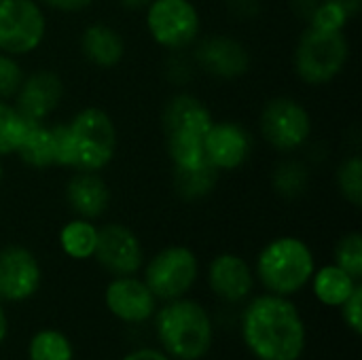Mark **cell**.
Returning a JSON list of instances; mask_svg holds the SVG:
<instances>
[{
  "label": "cell",
  "mask_w": 362,
  "mask_h": 360,
  "mask_svg": "<svg viewBox=\"0 0 362 360\" xmlns=\"http://www.w3.org/2000/svg\"><path fill=\"white\" fill-rule=\"evenodd\" d=\"M42 284V267L25 246H6L0 250V301L23 303L32 299Z\"/></svg>",
  "instance_id": "7c38bea8"
},
{
  "label": "cell",
  "mask_w": 362,
  "mask_h": 360,
  "mask_svg": "<svg viewBox=\"0 0 362 360\" xmlns=\"http://www.w3.org/2000/svg\"><path fill=\"white\" fill-rule=\"evenodd\" d=\"M95 261L104 272L115 276H136L144 265V248L138 236L119 223H108L98 229L93 250Z\"/></svg>",
  "instance_id": "8fae6325"
},
{
  "label": "cell",
  "mask_w": 362,
  "mask_h": 360,
  "mask_svg": "<svg viewBox=\"0 0 362 360\" xmlns=\"http://www.w3.org/2000/svg\"><path fill=\"white\" fill-rule=\"evenodd\" d=\"M252 149V134L235 121H212L204 138L206 161L218 172L242 168L250 159Z\"/></svg>",
  "instance_id": "5bb4252c"
},
{
  "label": "cell",
  "mask_w": 362,
  "mask_h": 360,
  "mask_svg": "<svg viewBox=\"0 0 362 360\" xmlns=\"http://www.w3.org/2000/svg\"><path fill=\"white\" fill-rule=\"evenodd\" d=\"M13 98H15V108L25 119L34 123H42L59 106L64 98V83L51 70H36L23 76Z\"/></svg>",
  "instance_id": "2e32d148"
},
{
  "label": "cell",
  "mask_w": 362,
  "mask_h": 360,
  "mask_svg": "<svg viewBox=\"0 0 362 360\" xmlns=\"http://www.w3.org/2000/svg\"><path fill=\"white\" fill-rule=\"evenodd\" d=\"M125 8H132V11H138V8H146L153 0H119Z\"/></svg>",
  "instance_id": "d590c367"
},
{
  "label": "cell",
  "mask_w": 362,
  "mask_h": 360,
  "mask_svg": "<svg viewBox=\"0 0 362 360\" xmlns=\"http://www.w3.org/2000/svg\"><path fill=\"white\" fill-rule=\"evenodd\" d=\"M6 337H8V316H6L4 303L0 301V346L6 342Z\"/></svg>",
  "instance_id": "e575fe53"
},
{
  "label": "cell",
  "mask_w": 362,
  "mask_h": 360,
  "mask_svg": "<svg viewBox=\"0 0 362 360\" xmlns=\"http://www.w3.org/2000/svg\"><path fill=\"white\" fill-rule=\"evenodd\" d=\"M32 125L34 121L25 119L15 108V104H6V100H0V157L15 155Z\"/></svg>",
  "instance_id": "d4e9b609"
},
{
  "label": "cell",
  "mask_w": 362,
  "mask_h": 360,
  "mask_svg": "<svg viewBox=\"0 0 362 360\" xmlns=\"http://www.w3.org/2000/svg\"><path fill=\"white\" fill-rule=\"evenodd\" d=\"M227 2L238 17H252L259 11V0H227Z\"/></svg>",
  "instance_id": "d6a6232c"
},
{
  "label": "cell",
  "mask_w": 362,
  "mask_h": 360,
  "mask_svg": "<svg viewBox=\"0 0 362 360\" xmlns=\"http://www.w3.org/2000/svg\"><path fill=\"white\" fill-rule=\"evenodd\" d=\"M47 6L55 8V11H64V13H74V11H83L87 8L93 0H42Z\"/></svg>",
  "instance_id": "4dcf8cb0"
},
{
  "label": "cell",
  "mask_w": 362,
  "mask_h": 360,
  "mask_svg": "<svg viewBox=\"0 0 362 360\" xmlns=\"http://www.w3.org/2000/svg\"><path fill=\"white\" fill-rule=\"evenodd\" d=\"M195 59L202 70L218 79H235L248 72L250 55L242 42L231 36L214 34L204 38L195 49Z\"/></svg>",
  "instance_id": "e0dca14e"
},
{
  "label": "cell",
  "mask_w": 362,
  "mask_h": 360,
  "mask_svg": "<svg viewBox=\"0 0 362 360\" xmlns=\"http://www.w3.org/2000/svg\"><path fill=\"white\" fill-rule=\"evenodd\" d=\"M261 134L276 151H295L310 140L312 117L293 98H274L261 112Z\"/></svg>",
  "instance_id": "30bf717a"
},
{
  "label": "cell",
  "mask_w": 362,
  "mask_h": 360,
  "mask_svg": "<svg viewBox=\"0 0 362 360\" xmlns=\"http://www.w3.org/2000/svg\"><path fill=\"white\" fill-rule=\"evenodd\" d=\"M212 125L210 108L191 93H176L163 108V132L174 168H195L206 161L204 138Z\"/></svg>",
  "instance_id": "5b68a950"
},
{
  "label": "cell",
  "mask_w": 362,
  "mask_h": 360,
  "mask_svg": "<svg viewBox=\"0 0 362 360\" xmlns=\"http://www.w3.org/2000/svg\"><path fill=\"white\" fill-rule=\"evenodd\" d=\"M81 51L98 68H112L123 59L125 42L121 34L106 23H91L81 36Z\"/></svg>",
  "instance_id": "d6986e66"
},
{
  "label": "cell",
  "mask_w": 362,
  "mask_h": 360,
  "mask_svg": "<svg viewBox=\"0 0 362 360\" xmlns=\"http://www.w3.org/2000/svg\"><path fill=\"white\" fill-rule=\"evenodd\" d=\"M0 182H2V163H0Z\"/></svg>",
  "instance_id": "8d00e7d4"
},
{
  "label": "cell",
  "mask_w": 362,
  "mask_h": 360,
  "mask_svg": "<svg viewBox=\"0 0 362 360\" xmlns=\"http://www.w3.org/2000/svg\"><path fill=\"white\" fill-rule=\"evenodd\" d=\"M59 248L74 261H87L93 257L98 242V227L87 219H74L59 231Z\"/></svg>",
  "instance_id": "603a6c76"
},
{
  "label": "cell",
  "mask_w": 362,
  "mask_h": 360,
  "mask_svg": "<svg viewBox=\"0 0 362 360\" xmlns=\"http://www.w3.org/2000/svg\"><path fill=\"white\" fill-rule=\"evenodd\" d=\"M350 45L344 30H325L310 25L295 49V70L310 85L333 81L346 66Z\"/></svg>",
  "instance_id": "8992f818"
},
{
  "label": "cell",
  "mask_w": 362,
  "mask_h": 360,
  "mask_svg": "<svg viewBox=\"0 0 362 360\" xmlns=\"http://www.w3.org/2000/svg\"><path fill=\"white\" fill-rule=\"evenodd\" d=\"M316 272L312 248L293 236H282L265 244L257 257L255 278L267 293L293 297L301 293Z\"/></svg>",
  "instance_id": "277c9868"
},
{
  "label": "cell",
  "mask_w": 362,
  "mask_h": 360,
  "mask_svg": "<svg viewBox=\"0 0 362 360\" xmlns=\"http://www.w3.org/2000/svg\"><path fill=\"white\" fill-rule=\"evenodd\" d=\"M208 286L216 299L223 303H242L255 291V269L233 252H223L214 257L208 265Z\"/></svg>",
  "instance_id": "9a60e30c"
},
{
  "label": "cell",
  "mask_w": 362,
  "mask_h": 360,
  "mask_svg": "<svg viewBox=\"0 0 362 360\" xmlns=\"http://www.w3.org/2000/svg\"><path fill=\"white\" fill-rule=\"evenodd\" d=\"M119 360H172L170 356H165L159 348H136L132 352H127L125 356H121Z\"/></svg>",
  "instance_id": "1f68e13d"
},
{
  "label": "cell",
  "mask_w": 362,
  "mask_h": 360,
  "mask_svg": "<svg viewBox=\"0 0 362 360\" xmlns=\"http://www.w3.org/2000/svg\"><path fill=\"white\" fill-rule=\"evenodd\" d=\"M15 155H19V159L30 168L40 170L57 166V138L53 125L34 123Z\"/></svg>",
  "instance_id": "44dd1931"
},
{
  "label": "cell",
  "mask_w": 362,
  "mask_h": 360,
  "mask_svg": "<svg viewBox=\"0 0 362 360\" xmlns=\"http://www.w3.org/2000/svg\"><path fill=\"white\" fill-rule=\"evenodd\" d=\"M104 303L123 325H144L159 308L157 297L138 276H115L104 291Z\"/></svg>",
  "instance_id": "4fadbf2b"
},
{
  "label": "cell",
  "mask_w": 362,
  "mask_h": 360,
  "mask_svg": "<svg viewBox=\"0 0 362 360\" xmlns=\"http://www.w3.org/2000/svg\"><path fill=\"white\" fill-rule=\"evenodd\" d=\"M240 335L257 360H301L308 348L305 320L291 301L274 293L252 297L240 318Z\"/></svg>",
  "instance_id": "6da1fadb"
},
{
  "label": "cell",
  "mask_w": 362,
  "mask_h": 360,
  "mask_svg": "<svg viewBox=\"0 0 362 360\" xmlns=\"http://www.w3.org/2000/svg\"><path fill=\"white\" fill-rule=\"evenodd\" d=\"M159 350L172 360L206 359L214 344L210 312L189 297L165 301L153 316Z\"/></svg>",
  "instance_id": "3957f363"
},
{
  "label": "cell",
  "mask_w": 362,
  "mask_h": 360,
  "mask_svg": "<svg viewBox=\"0 0 362 360\" xmlns=\"http://www.w3.org/2000/svg\"><path fill=\"white\" fill-rule=\"evenodd\" d=\"M146 28L157 45L180 51L197 40L202 21L191 0H153L146 6Z\"/></svg>",
  "instance_id": "ba28073f"
},
{
  "label": "cell",
  "mask_w": 362,
  "mask_h": 360,
  "mask_svg": "<svg viewBox=\"0 0 362 360\" xmlns=\"http://www.w3.org/2000/svg\"><path fill=\"white\" fill-rule=\"evenodd\" d=\"M272 185L278 195H282L286 199H295L305 193V189L310 185V172L301 161L288 159V161H282L276 166Z\"/></svg>",
  "instance_id": "484cf974"
},
{
  "label": "cell",
  "mask_w": 362,
  "mask_h": 360,
  "mask_svg": "<svg viewBox=\"0 0 362 360\" xmlns=\"http://www.w3.org/2000/svg\"><path fill=\"white\" fill-rule=\"evenodd\" d=\"M199 276L197 255L187 246H168L144 265V282L159 303L187 297Z\"/></svg>",
  "instance_id": "52a82bcc"
},
{
  "label": "cell",
  "mask_w": 362,
  "mask_h": 360,
  "mask_svg": "<svg viewBox=\"0 0 362 360\" xmlns=\"http://www.w3.org/2000/svg\"><path fill=\"white\" fill-rule=\"evenodd\" d=\"M337 187L346 202L354 208L362 204V161L358 155L348 157L337 170Z\"/></svg>",
  "instance_id": "4316f807"
},
{
  "label": "cell",
  "mask_w": 362,
  "mask_h": 360,
  "mask_svg": "<svg viewBox=\"0 0 362 360\" xmlns=\"http://www.w3.org/2000/svg\"><path fill=\"white\" fill-rule=\"evenodd\" d=\"M331 2H335L346 15H348V19L350 17H354L358 11H361V4H362V0H331Z\"/></svg>",
  "instance_id": "836d02e7"
},
{
  "label": "cell",
  "mask_w": 362,
  "mask_h": 360,
  "mask_svg": "<svg viewBox=\"0 0 362 360\" xmlns=\"http://www.w3.org/2000/svg\"><path fill=\"white\" fill-rule=\"evenodd\" d=\"M47 32L42 8L34 0H0V51L28 55L40 47Z\"/></svg>",
  "instance_id": "9c48e42d"
},
{
  "label": "cell",
  "mask_w": 362,
  "mask_h": 360,
  "mask_svg": "<svg viewBox=\"0 0 362 360\" xmlns=\"http://www.w3.org/2000/svg\"><path fill=\"white\" fill-rule=\"evenodd\" d=\"M66 202L78 219L93 221L102 216L110 204L108 185L95 172L78 170L66 185Z\"/></svg>",
  "instance_id": "ac0fdd59"
},
{
  "label": "cell",
  "mask_w": 362,
  "mask_h": 360,
  "mask_svg": "<svg viewBox=\"0 0 362 360\" xmlns=\"http://www.w3.org/2000/svg\"><path fill=\"white\" fill-rule=\"evenodd\" d=\"M57 138V166L83 172H100L117 151V129L108 112L89 106L78 110L70 123L53 125Z\"/></svg>",
  "instance_id": "7a4b0ae2"
},
{
  "label": "cell",
  "mask_w": 362,
  "mask_h": 360,
  "mask_svg": "<svg viewBox=\"0 0 362 360\" xmlns=\"http://www.w3.org/2000/svg\"><path fill=\"white\" fill-rule=\"evenodd\" d=\"M341 312V320L346 323V327L354 333L361 335L362 331V286L358 284L354 289V293L344 301V306L339 308Z\"/></svg>",
  "instance_id": "f546056e"
},
{
  "label": "cell",
  "mask_w": 362,
  "mask_h": 360,
  "mask_svg": "<svg viewBox=\"0 0 362 360\" xmlns=\"http://www.w3.org/2000/svg\"><path fill=\"white\" fill-rule=\"evenodd\" d=\"M310 284H312V293L318 303H322L325 308L339 310L361 282L354 280L348 272H344L341 267H337L333 263V265H325L320 269L316 267Z\"/></svg>",
  "instance_id": "ffe728a7"
},
{
  "label": "cell",
  "mask_w": 362,
  "mask_h": 360,
  "mask_svg": "<svg viewBox=\"0 0 362 360\" xmlns=\"http://www.w3.org/2000/svg\"><path fill=\"white\" fill-rule=\"evenodd\" d=\"M23 81V70L15 62L13 55H6L0 51V100H8L15 95Z\"/></svg>",
  "instance_id": "f1b7e54d"
},
{
  "label": "cell",
  "mask_w": 362,
  "mask_h": 360,
  "mask_svg": "<svg viewBox=\"0 0 362 360\" xmlns=\"http://www.w3.org/2000/svg\"><path fill=\"white\" fill-rule=\"evenodd\" d=\"M174 191L185 202H195L210 195L218 180V170L210 163H202L195 168H174L172 172Z\"/></svg>",
  "instance_id": "7402d4cb"
},
{
  "label": "cell",
  "mask_w": 362,
  "mask_h": 360,
  "mask_svg": "<svg viewBox=\"0 0 362 360\" xmlns=\"http://www.w3.org/2000/svg\"><path fill=\"white\" fill-rule=\"evenodd\" d=\"M335 265L348 272L354 280L362 278V236L358 231L346 233L335 246Z\"/></svg>",
  "instance_id": "83f0119b"
},
{
  "label": "cell",
  "mask_w": 362,
  "mask_h": 360,
  "mask_svg": "<svg viewBox=\"0 0 362 360\" xmlns=\"http://www.w3.org/2000/svg\"><path fill=\"white\" fill-rule=\"evenodd\" d=\"M28 360H74V346L59 329H38L28 342Z\"/></svg>",
  "instance_id": "cb8c5ba5"
}]
</instances>
